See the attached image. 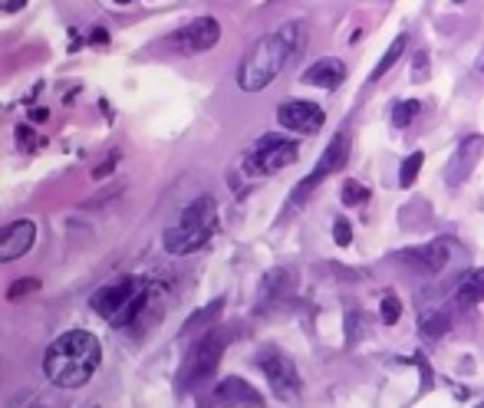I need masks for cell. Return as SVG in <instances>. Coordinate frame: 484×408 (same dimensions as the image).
Wrapping results in <instances>:
<instances>
[{"instance_id": "15", "label": "cell", "mask_w": 484, "mask_h": 408, "mask_svg": "<svg viewBox=\"0 0 484 408\" xmlns=\"http://www.w3.org/2000/svg\"><path fill=\"white\" fill-rule=\"evenodd\" d=\"M343 80H346V66L339 63L337 56L317 60V63L303 73V82H307V86H317V90H337Z\"/></svg>"}, {"instance_id": "16", "label": "cell", "mask_w": 484, "mask_h": 408, "mask_svg": "<svg viewBox=\"0 0 484 408\" xmlns=\"http://www.w3.org/2000/svg\"><path fill=\"white\" fill-rule=\"evenodd\" d=\"M297 290V273L287 270V267H280V270H270L264 277V283H261V297H270V299H283L290 297V293Z\"/></svg>"}, {"instance_id": "8", "label": "cell", "mask_w": 484, "mask_h": 408, "mask_svg": "<svg viewBox=\"0 0 484 408\" xmlns=\"http://www.w3.org/2000/svg\"><path fill=\"white\" fill-rule=\"evenodd\" d=\"M221 40V24L214 17H198L192 20L188 27L175 30L172 37H168V46L172 50H178V53L185 56H195V53H204V50H211V46Z\"/></svg>"}, {"instance_id": "24", "label": "cell", "mask_w": 484, "mask_h": 408, "mask_svg": "<svg viewBox=\"0 0 484 408\" xmlns=\"http://www.w3.org/2000/svg\"><path fill=\"white\" fill-rule=\"evenodd\" d=\"M333 241H337L339 247H349V244H353V227H349L346 218H339L337 224H333Z\"/></svg>"}, {"instance_id": "25", "label": "cell", "mask_w": 484, "mask_h": 408, "mask_svg": "<svg viewBox=\"0 0 484 408\" xmlns=\"http://www.w3.org/2000/svg\"><path fill=\"white\" fill-rule=\"evenodd\" d=\"M33 290H40V280L27 277V280H20V283H14V287H10L7 297H10V299H17V297H27V293H33Z\"/></svg>"}, {"instance_id": "2", "label": "cell", "mask_w": 484, "mask_h": 408, "mask_svg": "<svg viewBox=\"0 0 484 408\" xmlns=\"http://www.w3.org/2000/svg\"><path fill=\"white\" fill-rule=\"evenodd\" d=\"M102 359V346L90 329H70L56 336L43 353L46 379L60 389H82L96 375Z\"/></svg>"}, {"instance_id": "13", "label": "cell", "mask_w": 484, "mask_h": 408, "mask_svg": "<svg viewBox=\"0 0 484 408\" xmlns=\"http://www.w3.org/2000/svg\"><path fill=\"white\" fill-rule=\"evenodd\" d=\"M451 251L455 244L451 241H432L425 247H412V251H403V261L412 263V267H419V270H429V273H439L448 261H451Z\"/></svg>"}, {"instance_id": "19", "label": "cell", "mask_w": 484, "mask_h": 408, "mask_svg": "<svg viewBox=\"0 0 484 408\" xmlns=\"http://www.w3.org/2000/svg\"><path fill=\"white\" fill-rule=\"evenodd\" d=\"M448 329H451V317H448L445 309H439V313H432V317L422 319L419 333H422V339L435 343V339H441V336H445Z\"/></svg>"}, {"instance_id": "3", "label": "cell", "mask_w": 484, "mask_h": 408, "mask_svg": "<svg viewBox=\"0 0 484 408\" xmlns=\"http://www.w3.org/2000/svg\"><path fill=\"white\" fill-rule=\"evenodd\" d=\"M214 231H218V204H214L211 195H202V198H195L182 211L178 224H172L165 231L162 237L165 251L175 257L195 254V251H202L211 237H214Z\"/></svg>"}, {"instance_id": "1", "label": "cell", "mask_w": 484, "mask_h": 408, "mask_svg": "<svg viewBox=\"0 0 484 408\" xmlns=\"http://www.w3.org/2000/svg\"><path fill=\"white\" fill-rule=\"evenodd\" d=\"M303 43H307V27H303L300 20H290V24H283L277 33L257 40V43L247 50L244 60H241L238 86L244 92L267 90V86L283 73V66L290 63L293 56L303 53Z\"/></svg>"}, {"instance_id": "20", "label": "cell", "mask_w": 484, "mask_h": 408, "mask_svg": "<svg viewBox=\"0 0 484 408\" xmlns=\"http://www.w3.org/2000/svg\"><path fill=\"white\" fill-rule=\"evenodd\" d=\"M422 162H425L422 152H412L403 162V168H399V185H403V188H412V185H415V178H419V172H422Z\"/></svg>"}, {"instance_id": "17", "label": "cell", "mask_w": 484, "mask_h": 408, "mask_svg": "<svg viewBox=\"0 0 484 408\" xmlns=\"http://www.w3.org/2000/svg\"><path fill=\"white\" fill-rule=\"evenodd\" d=\"M455 299L461 307H478V303H484V270H468L465 277H461V283H458Z\"/></svg>"}, {"instance_id": "9", "label": "cell", "mask_w": 484, "mask_h": 408, "mask_svg": "<svg viewBox=\"0 0 484 408\" xmlns=\"http://www.w3.org/2000/svg\"><path fill=\"white\" fill-rule=\"evenodd\" d=\"M346 162H349V136H346V132H337V136L329 138V146H327V152H323L320 162H317V168H313V172L300 182V188H297L293 201H303L313 188H317V185L323 182V178L337 175Z\"/></svg>"}, {"instance_id": "18", "label": "cell", "mask_w": 484, "mask_h": 408, "mask_svg": "<svg viewBox=\"0 0 484 408\" xmlns=\"http://www.w3.org/2000/svg\"><path fill=\"white\" fill-rule=\"evenodd\" d=\"M405 46H409V33H399V37H395L393 43H389V50L383 53V60H379V66L373 70V76H369V80H373V82H375V80H383V76L389 73V70H393V66L399 63V60H403Z\"/></svg>"}, {"instance_id": "14", "label": "cell", "mask_w": 484, "mask_h": 408, "mask_svg": "<svg viewBox=\"0 0 484 408\" xmlns=\"http://www.w3.org/2000/svg\"><path fill=\"white\" fill-rule=\"evenodd\" d=\"M484 152V138L481 136H468L461 138V146L455 148V155H451V165H448V182L451 185H461L468 178V175L475 172L478 158H481Z\"/></svg>"}, {"instance_id": "10", "label": "cell", "mask_w": 484, "mask_h": 408, "mask_svg": "<svg viewBox=\"0 0 484 408\" xmlns=\"http://www.w3.org/2000/svg\"><path fill=\"white\" fill-rule=\"evenodd\" d=\"M323 119L327 116H323L320 106H317V102H307V100H290L277 109V122H280L283 128H290V132H300V136L320 132Z\"/></svg>"}, {"instance_id": "11", "label": "cell", "mask_w": 484, "mask_h": 408, "mask_svg": "<svg viewBox=\"0 0 484 408\" xmlns=\"http://www.w3.org/2000/svg\"><path fill=\"white\" fill-rule=\"evenodd\" d=\"M214 405L221 408H264V395L251 385V382L238 379V375H228L214 385Z\"/></svg>"}, {"instance_id": "27", "label": "cell", "mask_w": 484, "mask_h": 408, "mask_svg": "<svg viewBox=\"0 0 484 408\" xmlns=\"http://www.w3.org/2000/svg\"><path fill=\"white\" fill-rule=\"evenodd\" d=\"M455 4H465V0H455Z\"/></svg>"}, {"instance_id": "7", "label": "cell", "mask_w": 484, "mask_h": 408, "mask_svg": "<svg viewBox=\"0 0 484 408\" xmlns=\"http://www.w3.org/2000/svg\"><path fill=\"white\" fill-rule=\"evenodd\" d=\"M257 369L264 372V379L270 382V392L280 402L300 399V372L280 349H261L257 353Z\"/></svg>"}, {"instance_id": "4", "label": "cell", "mask_w": 484, "mask_h": 408, "mask_svg": "<svg viewBox=\"0 0 484 408\" xmlns=\"http://www.w3.org/2000/svg\"><path fill=\"white\" fill-rule=\"evenodd\" d=\"M148 297H152V287H148L146 277H119V280L106 283V287H100V290L92 293L90 307L106 323L122 329L148 307Z\"/></svg>"}, {"instance_id": "5", "label": "cell", "mask_w": 484, "mask_h": 408, "mask_svg": "<svg viewBox=\"0 0 484 408\" xmlns=\"http://www.w3.org/2000/svg\"><path fill=\"white\" fill-rule=\"evenodd\" d=\"M228 343H231V333H224V329H208V333L195 343V349L188 353V359H185L182 375H178V382H182L185 389L195 385V382H204L208 375H214Z\"/></svg>"}, {"instance_id": "21", "label": "cell", "mask_w": 484, "mask_h": 408, "mask_svg": "<svg viewBox=\"0 0 484 408\" xmlns=\"http://www.w3.org/2000/svg\"><path fill=\"white\" fill-rule=\"evenodd\" d=\"M419 112H422V102L419 100H405V102H399V106L393 109V122L399 128H405V126H412V119L419 116Z\"/></svg>"}, {"instance_id": "6", "label": "cell", "mask_w": 484, "mask_h": 408, "mask_svg": "<svg viewBox=\"0 0 484 408\" xmlns=\"http://www.w3.org/2000/svg\"><path fill=\"white\" fill-rule=\"evenodd\" d=\"M297 155H300V146L293 142V138H283V136H264L257 142L244 158V168L247 175H274L287 165L297 162Z\"/></svg>"}, {"instance_id": "12", "label": "cell", "mask_w": 484, "mask_h": 408, "mask_svg": "<svg viewBox=\"0 0 484 408\" xmlns=\"http://www.w3.org/2000/svg\"><path fill=\"white\" fill-rule=\"evenodd\" d=\"M37 241V224L33 221H14V224L0 227V263L20 261L24 254H30V247Z\"/></svg>"}, {"instance_id": "22", "label": "cell", "mask_w": 484, "mask_h": 408, "mask_svg": "<svg viewBox=\"0 0 484 408\" xmlns=\"http://www.w3.org/2000/svg\"><path fill=\"white\" fill-rule=\"evenodd\" d=\"M379 317H383L385 327H395V323H399V317H403V307H399V299L385 297L383 299V309H379Z\"/></svg>"}, {"instance_id": "26", "label": "cell", "mask_w": 484, "mask_h": 408, "mask_svg": "<svg viewBox=\"0 0 484 408\" xmlns=\"http://www.w3.org/2000/svg\"><path fill=\"white\" fill-rule=\"evenodd\" d=\"M425 63H429V53H415V73H412V80H425Z\"/></svg>"}, {"instance_id": "23", "label": "cell", "mask_w": 484, "mask_h": 408, "mask_svg": "<svg viewBox=\"0 0 484 408\" xmlns=\"http://www.w3.org/2000/svg\"><path fill=\"white\" fill-rule=\"evenodd\" d=\"M343 201H346V204H363V201H369V191L359 182H346L343 185Z\"/></svg>"}]
</instances>
